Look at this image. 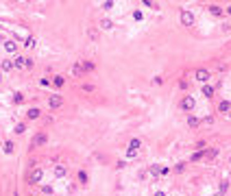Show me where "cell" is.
<instances>
[{"mask_svg":"<svg viewBox=\"0 0 231 196\" xmlns=\"http://www.w3.org/2000/svg\"><path fill=\"white\" fill-rule=\"evenodd\" d=\"M194 76H196V81H198V83H203V85L209 81V72H207V70H196V74H194Z\"/></svg>","mask_w":231,"mask_h":196,"instance_id":"cell-6","label":"cell"},{"mask_svg":"<svg viewBox=\"0 0 231 196\" xmlns=\"http://www.w3.org/2000/svg\"><path fill=\"white\" fill-rule=\"evenodd\" d=\"M79 181H81V183H87V172H85V170L79 172Z\"/></svg>","mask_w":231,"mask_h":196,"instance_id":"cell-25","label":"cell"},{"mask_svg":"<svg viewBox=\"0 0 231 196\" xmlns=\"http://www.w3.org/2000/svg\"><path fill=\"white\" fill-rule=\"evenodd\" d=\"M227 11H229V15H231V4H229V7H227Z\"/></svg>","mask_w":231,"mask_h":196,"instance_id":"cell-40","label":"cell"},{"mask_svg":"<svg viewBox=\"0 0 231 196\" xmlns=\"http://www.w3.org/2000/svg\"><path fill=\"white\" fill-rule=\"evenodd\" d=\"M42 179H44V170H42V168H35V170L29 174V181H31V183H39Z\"/></svg>","mask_w":231,"mask_h":196,"instance_id":"cell-2","label":"cell"},{"mask_svg":"<svg viewBox=\"0 0 231 196\" xmlns=\"http://www.w3.org/2000/svg\"><path fill=\"white\" fill-rule=\"evenodd\" d=\"M201 157H203V150H198V152H194V155H192V161H198Z\"/></svg>","mask_w":231,"mask_h":196,"instance_id":"cell-31","label":"cell"},{"mask_svg":"<svg viewBox=\"0 0 231 196\" xmlns=\"http://www.w3.org/2000/svg\"><path fill=\"white\" fill-rule=\"evenodd\" d=\"M4 50H7V52H15V50H18V44H15L13 39H7V42H4Z\"/></svg>","mask_w":231,"mask_h":196,"instance_id":"cell-8","label":"cell"},{"mask_svg":"<svg viewBox=\"0 0 231 196\" xmlns=\"http://www.w3.org/2000/svg\"><path fill=\"white\" fill-rule=\"evenodd\" d=\"M231 31V24L229 22H225V24H223V33H229Z\"/></svg>","mask_w":231,"mask_h":196,"instance_id":"cell-33","label":"cell"},{"mask_svg":"<svg viewBox=\"0 0 231 196\" xmlns=\"http://www.w3.org/2000/svg\"><path fill=\"white\" fill-rule=\"evenodd\" d=\"M214 122H216V118H214V116H205V118H203V124H207V126H209V124H214Z\"/></svg>","mask_w":231,"mask_h":196,"instance_id":"cell-23","label":"cell"},{"mask_svg":"<svg viewBox=\"0 0 231 196\" xmlns=\"http://www.w3.org/2000/svg\"><path fill=\"white\" fill-rule=\"evenodd\" d=\"M66 174H68V168H66V166H55V177L61 179V177H66Z\"/></svg>","mask_w":231,"mask_h":196,"instance_id":"cell-9","label":"cell"},{"mask_svg":"<svg viewBox=\"0 0 231 196\" xmlns=\"http://www.w3.org/2000/svg\"><path fill=\"white\" fill-rule=\"evenodd\" d=\"M42 190H44V194H52V188H50V185H44Z\"/></svg>","mask_w":231,"mask_h":196,"instance_id":"cell-37","label":"cell"},{"mask_svg":"<svg viewBox=\"0 0 231 196\" xmlns=\"http://www.w3.org/2000/svg\"><path fill=\"white\" fill-rule=\"evenodd\" d=\"M214 196H223V194H214Z\"/></svg>","mask_w":231,"mask_h":196,"instance_id":"cell-41","label":"cell"},{"mask_svg":"<svg viewBox=\"0 0 231 196\" xmlns=\"http://www.w3.org/2000/svg\"><path fill=\"white\" fill-rule=\"evenodd\" d=\"M35 44H37V42H35V37H26V42H24V46H26V48H33Z\"/></svg>","mask_w":231,"mask_h":196,"instance_id":"cell-22","label":"cell"},{"mask_svg":"<svg viewBox=\"0 0 231 196\" xmlns=\"http://www.w3.org/2000/svg\"><path fill=\"white\" fill-rule=\"evenodd\" d=\"M194 105H196V102H194V98H192V96H185L183 100H181V109H183V111H192Z\"/></svg>","mask_w":231,"mask_h":196,"instance_id":"cell-5","label":"cell"},{"mask_svg":"<svg viewBox=\"0 0 231 196\" xmlns=\"http://www.w3.org/2000/svg\"><path fill=\"white\" fill-rule=\"evenodd\" d=\"M223 11H225V9H220L218 4H209V13H212V15L218 18V15H223Z\"/></svg>","mask_w":231,"mask_h":196,"instance_id":"cell-10","label":"cell"},{"mask_svg":"<svg viewBox=\"0 0 231 196\" xmlns=\"http://www.w3.org/2000/svg\"><path fill=\"white\" fill-rule=\"evenodd\" d=\"M83 92H94V85H90V83H85V85H83Z\"/></svg>","mask_w":231,"mask_h":196,"instance_id":"cell-34","label":"cell"},{"mask_svg":"<svg viewBox=\"0 0 231 196\" xmlns=\"http://www.w3.org/2000/svg\"><path fill=\"white\" fill-rule=\"evenodd\" d=\"M81 68H83V74H85V72H92L96 65H94V61H83V63H81Z\"/></svg>","mask_w":231,"mask_h":196,"instance_id":"cell-12","label":"cell"},{"mask_svg":"<svg viewBox=\"0 0 231 196\" xmlns=\"http://www.w3.org/2000/svg\"><path fill=\"white\" fill-rule=\"evenodd\" d=\"M24 131H26V126H24V124H18V126H15V133H18V135H22Z\"/></svg>","mask_w":231,"mask_h":196,"instance_id":"cell-28","label":"cell"},{"mask_svg":"<svg viewBox=\"0 0 231 196\" xmlns=\"http://www.w3.org/2000/svg\"><path fill=\"white\" fill-rule=\"evenodd\" d=\"M61 105H63V98L59 96V94H55V96L48 98V107H50V109H59Z\"/></svg>","mask_w":231,"mask_h":196,"instance_id":"cell-3","label":"cell"},{"mask_svg":"<svg viewBox=\"0 0 231 196\" xmlns=\"http://www.w3.org/2000/svg\"><path fill=\"white\" fill-rule=\"evenodd\" d=\"M100 28H102V31H111V28H113V22L105 18V20H100Z\"/></svg>","mask_w":231,"mask_h":196,"instance_id":"cell-11","label":"cell"},{"mask_svg":"<svg viewBox=\"0 0 231 196\" xmlns=\"http://www.w3.org/2000/svg\"><path fill=\"white\" fill-rule=\"evenodd\" d=\"M111 7H113V2H111V0H107V2H102V9H111Z\"/></svg>","mask_w":231,"mask_h":196,"instance_id":"cell-35","label":"cell"},{"mask_svg":"<svg viewBox=\"0 0 231 196\" xmlns=\"http://www.w3.org/2000/svg\"><path fill=\"white\" fill-rule=\"evenodd\" d=\"M203 155H205L207 159H214V157L218 155V148H207V150H203Z\"/></svg>","mask_w":231,"mask_h":196,"instance_id":"cell-14","label":"cell"},{"mask_svg":"<svg viewBox=\"0 0 231 196\" xmlns=\"http://www.w3.org/2000/svg\"><path fill=\"white\" fill-rule=\"evenodd\" d=\"M72 74H74V76H83V68H81V63H76V65L72 68Z\"/></svg>","mask_w":231,"mask_h":196,"instance_id":"cell-19","label":"cell"},{"mask_svg":"<svg viewBox=\"0 0 231 196\" xmlns=\"http://www.w3.org/2000/svg\"><path fill=\"white\" fill-rule=\"evenodd\" d=\"M175 170H177V172H183V170H185V163H183V161H181V163H177V166H175Z\"/></svg>","mask_w":231,"mask_h":196,"instance_id":"cell-32","label":"cell"},{"mask_svg":"<svg viewBox=\"0 0 231 196\" xmlns=\"http://www.w3.org/2000/svg\"><path fill=\"white\" fill-rule=\"evenodd\" d=\"M90 39H92V42L98 39V31H96V28H90Z\"/></svg>","mask_w":231,"mask_h":196,"instance_id":"cell-27","label":"cell"},{"mask_svg":"<svg viewBox=\"0 0 231 196\" xmlns=\"http://www.w3.org/2000/svg\"><path fill=\"white\" fill-rule=\"evenodd\" d=\"M0 68H2L4 72H11V70H13V61H2V63H0Z\"/></svg>","mask_w":231,"mask_h":196,"instance_id":"cell-18","label":"cell"},{"mask_svg":"<svg viewBox=\"0 0 231 196\" xmlns=\"http://www.w3.org/2000/svg\"><path fill=\"white\" fill-rule=\"evenodd\" d=\"M139 146H142V142H139L138 137H133V140H131V142H129V148H133V150H138Z\"/></svg>","mask_w":231,"mask_h":196,"instance_id":"cell-20","label":"cell"},{"mask_svg":"<svg viewBox=\"0 0 231 196\" xmlns=\"http://www.w3.org/2000/svg\"><path fill=\"white\" fill-rule=\"evenodd\" d=\"M229 163H231V157H229Z\"/></svg>","mask_w":231,"mask_h":196,"instance_id":"cell-42","label":"cell"},{"mask_svg":"<svg viewBox=\"0 0 231 196\" xmlns=\"http://www.w3.org/2000/svg\"><path fill=\"white\" fill-rule=\"evenodd\" d=\"M22 100H24V94H20V92H18V94H13V102H18V105H20Z\"/></svg>","mask_w":231,"mask_h":196,"instance_id":"cell-26","label":"cell"},{"mask_svg":"<svg viewBox=\"0 0 231 196\" xmlns=\"http://www.w3.org/2000/svg\"><path fill=\"white\" fill-rule=\"evenodd\" d=\"M227 188H229V185H227V181H223V183H220V194H223V192H227Z\"/></svg>","mask_w":231,"mask_h":196,"instance_id":"cell-36","label":"cell"},{"mask_svg":"<svg viewBox=\"0 0 231 196\" xmlns=\"http://www.w3.org/2000/svg\"><path fill=\"white\" fill-rule=\"evenodd\" d=\"M66 83V79L61 76V74H57V76H52V85H57V87H61Z\"/></svg>","mask_w":231,"mask_h":196,"instance_id":"cell-15","label":"cell"},{"mask_svg":"<svg viewBox=\"0 0 231 196\" xmlns=\"http://www.w3.org/2000/svg\"><path fill=\"white\" fill-rule=\"evenodd\" d=\"M181 24L183 26H194V15L190 11H181Z\"/></svg>","mask_w":231,"mask_h":196,"instance_id":"cell-4","label":"cell"},{"mask_svg":"<svg viewBox=\"0 0 231 196\" xmlns=\"http://www.w3.org/2000/svg\"><path fill=\"white\" fill-rule=\"evenodd\" d=\"M13 142H4V152H7V155H11V152H13Z\"/></svg>","mask_w":231,"mask_h":196,"instance_id":"cell-21","label":"cell"},{"mask_svg":"<svg viewBox=\"0 0 231 196\" xmlns=\"http://www.w3.org/2000/svg\"><path fill=\"white\" fill-rule=\"evenodd\" d=\"M127 157H129V159H133V157H138V150H133V148H129V150H127Z\"/></svg>","mask_w":231,"mask_h":196,"instance_id":"cell-29","label":"cell"},{"mask_svg":"<svg viewBox=\"0 0 231 196\" xmlns=\"http://www.w3.org/2000/svg\"><path fill=\"white\" fill-rule=\"evenodd\" d=\"M39 113H42V111H39L37 107H31V109L26 111V116H29V120H37V118H39Z\"/></svg>","mask_w":231,"mask_h":196,"instance_id":"cell-7","label":"cell"},{"mask_svg":"<svg viewBox=\"0 0 231 196\" xmlns=\"http://www.w3.org/2000/svg\"><path fill=\"white\" fill-rule=\"evenodd\" d=\"M150 174L153 177H159V166H150Z\"/></svg>","mask_w":231,"mask_h":196,"instance_id":"cell-30","label":"cell"},{"mask_svg":"<svg viewBox=\"0 0 231 196\" xmlns=\"http://www.w3.org/2000/svg\"><path fill=\"white\" fill-rule=\"evenodd\" d=\"M229 102H227V100H223V102H220V105H218V111H229Z\"/></svg>","mask_w":231,"mask_h":196,"instance_id":"cell-24","label":"cell"},{"mask_svg":"<svg viewBox=\"0 0 231 196\" xmlns=\"http://www.w3.org/2000/svg\"><path fill=\"white\" fill-rule=\"evenodd\" d=\"M203 96H205V98H212V96H214V87H209V85H203Z\"/></svg>","mask_w":231,"mask_h":196,"instance_id":"cell-16","label":"cell"},{"mask_svg":"<svg viewBox=\"0 0 231 196\" xmlns=\"http://www.w3.org/2000/svg\"><path fill=\"white\" fill-rule=\"evenodd\" d=\"M46 142H48V135H46V133H37V135L33 137L31 146H33V148H37V146H44Z\"/></svg>","mask_w":231,"mask_h":196,"instance_id":"cell-1","label":"cell"},{"mask_svg":"<svg viewBox=\"0 0 231 196\" xmlns=\"http://www.w3.org/2000/svg\"><path fill=\"white\" fill-rule=\"evenodd\" d=\"M155 196H166V194H164V192H157V194H155Z\"/></svg>","mask_w":231,"mask_h":196,"instance_id":"cell-39","label":"cell"},{"mask_svg":"<svg viewBox=\"0 0 231 196\" xmlns=\"http://www.w3.org/2000/svg\"><path fill=\"white\" fill-rule=\"evenodd\" d=\"M198 124H201V120H198V118H194V116H190V118H187V126H190V129H196Z\"/></svg>","mask_w":231,"mask_h":196,"instance_id":"cell-13","label":"cell"},{"mask_svg":"<svg viewBox=\"0 0 231 196\" xmlns=\"http://www.w3.org/2000/svg\"><path fill=\"white\" fill-rule=\"evenodd\" d=\"M24 68H29V70H31V68H33V61H31V59H26V61H24Z\"/></svg>","mask_w":231,"mask_h":196,"instance_id":"cell-38","label":"cell"},{"mask_svg":"<svg viewBox=\"0 0 231 196\" xmlns=\"http://www.w3.org/2000/svg\"><path fill=\"white\" fill-rule=\"evenodd\" d=\"M24 61H26V57H15V61H13V68H24Z\"/></svg>","mask_w":231,"mask_h":196,"instance_id":"cell-17","label":"cell"}]
</instances>
